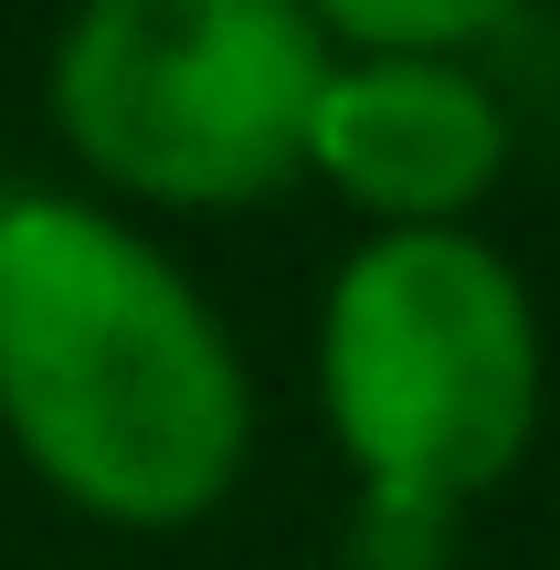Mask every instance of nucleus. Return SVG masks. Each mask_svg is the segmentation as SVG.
I'll use <instances>...</instances> for the list:
<instances>
[{
    "label": "nucleus",
    "mask_w": 560,
    "mask_h": 570,
    "mask_svg": "<svg viewBox=\"0 0 560 570\" xmlns=\"http://www.w3.org/2000/svg\"><path fill=\"white\" fill-rule=\"evenodd\" d=\"M328 63L307 0H85L53 42V127L138 202L233 212L307 169Z\"/></svg>",
    "instance_id": "7ed1b4c3"
},
{
    "label": "nucleus",
    "mask_w": 560,
    "mask_h": 570,
    "mask_svg": "<svg viewBox=\"0 0 560 570\" xmlns=\"http://www.w3.org/2000/svg\"><path fill=\"white\" fill-rule=\"evenodd\" d=\"M307 169L392 233H455L508 169V117L455 53H350L307 127Z\"/></svg>",
    "instance_id": "20e7f679"
},
{
    "label": "nucleus",
    "mask_w": 560,
    "mask_h": 570,
    "mask_svg": "<svg viewBox=\"0 0 560 570\" xmlns=\"http://www.w3.org/2000/svg\"><path fill=\"white\" fill-rule=\"evenodd\" d=\"M0 423L21 465L117 529H190L254 444L223 317L159 244L63 190L0 202Z\"/></svg>",
    "instance_id": "f257e3e1"
},
{
    "label": "nucleus",
    "mask_w": 560,
    "mask_h": 570,
    "mask_svg": "<svg viewBox=\"0 0 560 570\" xmlns=\"http://www.w3.org/2000/svg\"><path fill=\"white\" fill-rule=\"evenodd\" d=\"M317 402L371 487V560L434 570L444 518L519 465L540 423V317L477 233H381L328 285Z\"/></svg>",
    "instance_id": "f03ea898"
},
{
    "label": "nucleus",
    "mask_w": 560,
    "mask_h": 570,
    "mask_svg": "<svg viewBox=\"0 0 560 570\" xmlns=\"http://www.w3.org/2000/svg\"><path fill=\"white\" fill-rule=\"evenodd\" d=\"M519 0H307V21L350 53H465Z\"/></svg>",
    "instance_id": "39448f33"
}]
</instances>
